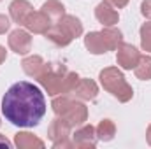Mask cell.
<instances>
[{
    "label": "cell",
    "instance_id": "cell-1",
    "mask_svg": "<svg viewBox=\"0 0 151 149\" xmlns=\"http://www.w3.org/2000/svg\"><path fill=\"white\" fill-rule=\"evenodd\" d=\"M2 112L5 119L19 128H34L46 114V98L40 88L28 82H14L2 98Z\"/></svg>",
    "mask_w": 151,
    "mask_h": 149
},
{
    "label": "cell",
    "instance_id": "cell-2",
    "mask_svg": "<svg viewBox=\"0 0 151 149\" xmlns=\"http://www.w3.org/2000/svg\"><path fill=\"white\" fill-rule=\"evenodd\" d=\"M79 79L81 77L77 75V72L69 70L62 63H46L42 74L37 77L39 84L44 88V91L49 97L70 95Z\"/></svg>",
    "mask_w": 151,
    "mask_h": 149
},
{
    "label": "cell",
    "instance_id": "cell-3",
    "mask_svg": "<svg viewBox=\"0 0 151 149\" xmlns=\"http://www.w3.org/2000/svg\"><path fill=\"white\" fill-rule=\"evenodd\" d=\"M51 107L55 116L65 119L72 128H77L86 123L88 119V107L83 104V100L72 98L70 95H56L53 97Z\"/></svg>",
    "mask_w": 151,
    "mask_h": 149
},
{
    "label": "cell",
    "instance_id": "cell-4",
    "mask_svg": "<svg viewBox=\"0 0 151 149\" xmlns=\"http://www.w3.org/2000/svg\"><path fill=\"white\" fill-rule=\"evenodd\" d=\"M123 42L121 30L114 27H104L100 32H88L84 35V47L91 54H104L107 51H116Z\"/></svg>",
    "mask_w": 151,
    "mask_h": 149
},
{
    "label": "cell",
    "instance_id": "cell-5",
    "mask_svg": "<svg viewBox=\"0 0 151 149\" xmlns=\"http://www.w3.org/2000/svg\"><path fill=\"white\" fill-rule=\"evenodd\" d=\"M99 79H100L102 88H104L107 93H111L114 98H118V102L127 104V102L132 100L134 90H132V86L127 82L123 72H121L118 67H106L104 70H100Z\"/></svg>",
    "mask_w": 151,
    "mask_h": 149
},
{
    "label": "cell",
    "instance_id": "cell-6",
    "mask_svg": "<svg viewBox=\"0 0 151 149\" xmlns=\"http://www.w3.org/2000/svg\"><path fill=\"white\" fill-rule=\"evenodd\" d=\"M70 130H72V126H70L65 119H62V117L56 116V117L51 121L49 128H47V137H49V140L53 142V148L55 149L74 148L72 139H70Z\"/></svg>",
    "mask_w": 151,
    "mask_h": 149
},
{
    "label": "cell",
    "instance_id": "cell-7",
    "mask_svg": "<svg viewBox=\"0 0 151 149\" xmlns=\"http://www.w3.org/2000/svg\"><path fill=\"white\" fill-rule=\"evenodd\" d=\"M139 58H141V53L134 44L121 42L116 47V62H118V67H121L123 70H134Z\"/></svg>",
    "mask_w": 151,
    "mask_h": 149
},
{
    "label": "cell",
    "instance_id": "cell-8",
    "mask_svg": "<svg viewBox=\"0 0 151 149\" xmlns=\"http://www.w3.org/2000/svg\"><path fill=\"white\" fill-rule=\"evenodd\" d=\"M7 42H9L11 51H14L16 54H28L32 51V35L27 28L12 30L7 37Z\"/></svg>",
    "mask_w": 151,
    "mask_h": 149
},
{
    "label": "cell",
    "instance_id": "cell-9",
    "mask_svg": "<svg viewBox=\"0 0 151 149\" xmlns=\"http://www.w3.org/2000/svg\"><path fill=\"white\" fill-rule=\"evenodd\" d=\"M99 139H97V132H95V126L91 125H81L77 126L72 135V144L74 148H79V149H93L97 146Z\"/></svg>",
    "mask_w": 151,
    "mask_h": 149
},
{
    "label": "cell",
    "instance_id": "cell-10",
    "mask_svg": "<svg viewBox=\"0 0 151 149\" xmlns=\"http://www.w3.org/2000/svg\"><path fill=\"white\" fill-rule=\"evenodd\" d=\"M51 25H53V21L42 12V11H32L30 14H28V18H27V21H25V28L30 32V34H46L49 28H51Z\"/></svg>",
    "mask_w": 151,
    "mask_h": 149
},
{
    "label": "cell",
    "instance_id": "cell-11",
    "mask_svg": "<svg viewBox=\"0 0 151 149\" xmlns=\"http://www.w3.org/2000/svg\"><path fill=\"white\" fill-rule=\"evenodd\" d=\"M72 97H76L77 100H83V102H90V100H95L97 95H99V86L93 79H86V77H81L76 84V88L70 93Z\"/></svg>",
    "mask_w": 151,
    "mask_h": 149
},
{
    "label": "cell",
    "instance_id": "cell-12",
    "mask_svg": "<svg viewBox=\"0 0 151 149\" xmlns=\"http://www.w3.org/2000/svg\"><path fill=\"white\" fill-rule=\"evenodd\" d=\"M95 18H97V21L102 27H114L119 21L118 11L114 9L113 5H109L107 2H104V0L95 7Z\"/></svg>",
    "mask_w": 151,
    "mask_h": 149
},
{
    "label": "cell",
    "instance_id": "cell-13",
    "mask_svg": "<svg viewBox=\"0 0 151 149\" xmlns=\"http://www.w3.org/2000/svg\"><path fill=\"white\" fill-rule=\"evenodd\" d=\"M32 11H34V7H32V4H30L28 0H12L11 5H9V16H11V19H12L14 23H18L19 27L25 25V21H27L28 14H30Z\"/></svg>",
    "mask_w": 151,
    "mask_h": 149
},
{
    "label": "cell",
    "instance_id": "cell-14",
    "mask_svg": "<svg viewBox=\"0 0 151 149\" xmlns=\"http://www.w3.org/2000/svg\"><path fill=\"white\" fill-rule=\"evenodd\" d=\"M56 25H58L69 37L72 39V40L83 35V23H81L79 18H76V16H72V14L62 16V18L56 21Z\"/></svg>",
    "mask_w": 151,
    "mask_h": 149
},
{
    "label": "cell",
    "instance_id": "cell-15",
    "mask_svg": "<svg viewBox=\"0 0 151 149\" xmlns=\"http://www.w3.org/2000/svg\"><path fill=\"white\" fill-rule=\"evenodd\" d=\"M14 146L18 149H42L46 144L42 139L30 132H18L14 135Z\"/></svg>",
    "mask_w": 151,
    "mask_h": 149
},
{
    "label": "cell",
    "instance_id": "cell-16",
    "mask_svg": "<svg viewBox=\"0 0 151 149\" xmlns=\"http://www.w3.org/2000/svg\"><path fill=\"white\" fill-rule=\"evenodd\" d=\"M21 67H23V72L27 75L37 79L39 75L42 74L44 67H46V62H44L42 56H39V54H30V56H25V58H23Z\"/></svg>",
    "mask_w": 151,
    "mask_h": 149
},
{
    "label": "cell",
    "instance_id": "cell-17",
    "mask_svg": "<svg viewBox=\"0 0 151 149\" xmlns=\"http://www.w3.org/2000/svg\"><path fill=\"white\" fill-rule=\"evenodd\" d=\"M40 11H42L53 23H56L62 16H65V5H63L60 0H47V2H44L42 7H40Z\"/></svg>",
    "mask_w": 151,
    "mask_h": 149
},
{
    "label": "cell",
    "instance_id": "cell-18",
    "mask_svg": "<svg viewBox=\"0 0 151 149\" xmlns=\"http://www.w3.org/2000/svg\"><path fill=\"white\" fill-rule=\"evenodd\" d=\"M44 35H46L47 40H51V42H53L55 46H58V47H65V46H69V44L72 42V39L69 37V35H67V34H65L56 23H53L51 28H49Z\"/></svg>",
    "mask_w": 151,
    "mask_h": 149
},
{
    "label": "cell",
    "instance_id": "cell-19",
    "mask_svg": "<svg viewBox=\"0 0 151 149\" xmlns=\"http://www.w3.org/2000/svg\"><path fill=\"white\" fill-rule=\"evenodd\" d=\"M95 132H97V139L99 140H102V142H111L114 139V135H116V125H114L113 119H102L99 125H97V128H95Z\"/></svg>",
    "mask_w": 151,
    "mask_h": 149
},
{
    "label": "cell",
    "instance_id": "cell-20",
    "mask_svg": "<svg viewBox=\"0 0 151 149\" xmlns=\"http://www.w3.org/2000/svg\"><path fill=\"white\" fill-rule=\"evenodd\" d=\"M134 72H135V77L137 79L150 81L151 79V56L150 54H141V58H139Z\"/></svg>",
    "mask_w": 151,
    "mask_h": 149
},
{
    "label": "cell",
    "instance_id": "cell-21",
    "mask_svg": "<svg viewBox=\"0 0 151 149\" xmlns=\"http://www.w3.org/2000/svg\"><path fill=\"white\" fill-rule=\"evenodd\" d=\"M139 35H141V47L146 53H151V21H146L141 27Z\"/></svg>",
    "mask_w": 151,
    "mask_h": 149
},
{
    "label": "cell",
    "instance_id": "cell-22",
    "mask_svg": "<svg viewBox=\"0 0 151 149\" xmlns=\"http://www.w3.org/2000/svg\"><path fill=\"white\" fill-rule=\"evenodd\" d=\"M141 14L146 19H151V0H142V4H141Z\"/></svg>",
    "mask_w": 151,
    "mask_h": 149
},
{
    "label": "cell",
    "instance_id": "cell-23",
    "mask_svg": "<svg viewBox=\"0 0 151 149\" xmlns=\"http://www.w3.org/2000/svg\"><path fill=\"white\" fill-rule=\"evenodd\" d=\"M9 28H11V19H9L5 14H0V35L5 34Z\"/></svg>",
    "mask_w": 151,
    "mask_h": 149
},
{
    "label": "cell",
    "instance_id": "cell-24",
    "mask_svg": "<svg viewBox=\"0 0 151 149\" xmlns=\"http://www.w3.org/2000/svg\"><path fill=\"white\" fill-rule=\"evenodd\" d=\"M104 2H107L109 5H113L114 9H123L128 4V0H104Z\"/></svg>",
    "mask_w": 151,
    "mask_h": 149
},
{
    "label": "cell",
    "instance_id": "cell-25",
    "mask_svg": "<svg viewBox=\"0 0 151 149\" xmlns=\"http://www.w3.org/2000/svg\"><path fill=\"white\" fill-rule=\"evenodd\" d=\"M0 148H5V149H9V148H12V144H11V140L5 137V135H2L0 133Z\"/></svg>",
    "mask_w": 151,
    "mask_h": 149
},
{
    "label": "cell",
    "instance_id": "cell-26",
    "mask_svg": "<svg viewBox=\"0 0 151 149\" xmlns=\"http://www.w3.org/2000/svg\"><path fill=\"white\" fill-rule=\"evenodd\" d=\"M5 58H7V51H5V47H4V46H0V65L5 62Z\"/></svg>",
    "mask_w": 151,
    "mask_h": 149
},
{
    "label": "cell",
    "instance_id": "cell-27",
    "mask_svg": "<svg viewBox=\"0 0 151 149\" xmlns=\"http://www.w3.org/2000/svg\"><path fill=\"white\" fill-rule=\"evenodd\" d=\"M146 140H148V144L151 146V123H150V126H148V130H146Z\"/></svg>",
    "mask_w": 151,
    "mask_h": 149
},
{
    "label": "cell",
    "instance_id": "cell-28",
    "mask_svg": "<svg viewBox=\"0 0 151 149\" xmlns=\"http://www.w3.org/2000/svg\"><path fill=\"white\" fill-rule=\"evenodd\" d=\"M0 125H2V121H0Z\"/></svg>",
    "mask_w": 151,
    "mask_h": 149
},
{
    "label": "cell",
    "instance_id": "cell-29",
    "mask_svg": "<svg viewBox=\"0 0 151 149\" xmlns=\"http://www.w3.org/2000/svg\"><path fill=\"white\" fill-rule=\"evenodd\" d=\"M0 2H2V0H0Z\"/></svg>",
    "mask_w": 151,
    "mask_h": 149
}]
</instances>
